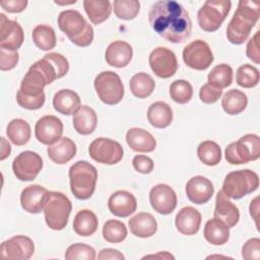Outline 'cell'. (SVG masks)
<instances>
[{
  "label": "cell",
  "instance_id": "cell-24",
  "mask_svg": "<svg viewBox=\"0 0 260 260\" xmlns=\"http://www.w3.org/2000/svg\"><path fill=\"white\" fill-rule=\"evenodd\" d=\"M133 50L130 44L124 41L111 43L105 53V58L110 66L122 68L127 66L132 60Z\"/></svg>",
  "mask_w": 260,
  "mask_h": 260
},
{
  "label": "cell",
  "instance_id": "cell-2",
  "mask_svg": "<svg viewBox=\"0 0 260 260\" xmlns=\"http://www.w3.org/2000/svg\"><path fill=\"white\" fill-rule=\"evenodd\" d=\"M259 17V3L241 0L238 3V8L226 27L228 41L234 45H241L246 42Z\"/></svg>",
  "mask_w": 260,
  "mask_h": 260
},
{
  "label": "cell",
  "instance_id": "cell-51",
  "mask_svg": "<svg viewBox=\"0 0 260 260\" xmlns=\"http://www.w3.org/2000/svg\"><path fill=\"white\" fill-rule=\"evenodd\" d=\"M98 259H100V260H108V259H111V260H124L125 257L118 250L107 248V249H103L100 252V254L98 256Z\"/></svg>",
  "mask_w": 260,
  "mask_h": 260
},
{
  "label": "cell",
  "instance_id": "cell-33",
  "mask_svg": "<svg viewBox=\"0 0 260 260\" xmlns=\"http://www.w3.org/2000/svg\"><path fill=\"white\" fill-rule=\"evenodd\" d=\"M203 235L208 243L215 246L223 245L230 239L229 228L222 221L216 218L207 220L204 226Z\"/></svg>",
  "mask_w": 260,
  "mask_h": 260
},
{
  "label": "cell",
  "instance_id": "cell-42",
  "mask_svg": "<svg viewBox=\"0 0 260 260\" xmlns=\"http://www.w3.org/2000/svg\"><path fill=\"white\" fill-rule=\"evenodd\" d=\"M140 10V3L137 0H115L114 12L120 19H134Z\"/></svg>",
  "mask_w": 260,
  "mask_h": 260
},
{
  "label": "cell",
  "instance_id": "cell-36",
  "mask_svg": "<svg viewBox=\"0 0 260 260\" xmlns=\"http://www.w3.org/2000/svg\"><path fill=\"white\" fill-rule=\"evenodd\" d=\"M129 86L133 95L138 99H145L152 93L155 87V82L149 74L145 72H139L132 76L129 82Z\"/></svg>",
  "mask_w": 260,
  "mask_h": 260
},
{
  "label": "cell",
  "instance_id": "cell-34",
  "mask_svg": "<svg viewBox=\"0 0 260 260\" xmlns=\"http://www.w3.org/2000/svg\"><path fill=\"white\" fill-rule=\"evenodd\" d=\"M248 105L247 95L239 89H230L221 99L223 111L229 115H238L242 113Z\"/></svg>",
  "mask_w": 260,
  "mask_h": 260
},
{
  "label": "cell",
  "instance_id": "cell-53",
  "mask_svg": "<svg viewBox=\"0 0 260 260\" xmlns=\"http://www.w3.org/2000/svg\"><path fill=\"white\" fill-rule=\"evenodd\" d=\"M10 151H11L10 144L5 140L4 137H1V155H0V159L3 160L7 156H9Z\"/></svg>",
  "mask_w": 260,
  "mask_h": 260
},
{
  "label": "cell",
  "instance_id": "cell-45",
  "mask_svg": "<svg viewBox=\"0 0 260 260\" xmlns=\"http://www.w3.org/2000/svg\"><path fill=\"white\" fill-rule=\"evenodd\" d=\"M222 94V89L215 87L208 82L203 84L199 90V98L204 104H213L219 100Z\"/></svg>",
  "mask_w": 260,
  "mask_h": 260
},
{
  "label": "cell",
  "instance_id": "cell-49",
  "mask_svg": "<svg viewBox=\"0 0 260 260\" xmlns=\"http://www.w3.org/2000/svg\"><path fill=\"white\" fill-rule=\"evenodd\" d=\"M132 165L138 173L145 174V175L151 173L153 170V167H154L153 160L149 156H146L143 154L135 155L133 157Z\"/></svg>",
  "mask_w": 260,
  "mask_h": 260
},
{
  "label": "cell",
  "instance_id": "cell-31",
  "mask_svg": "<svg viewBox=\"0 0 260 260\" xmlns=\"http://www.w3.org/2000/svg\"><path fill=\"white\" fill-rule=\"evenodd\" d=\"M99 225L95 213L89 209L78 211L73 220L74 232L81 237H88L95 233Z\"/></svg>",
  "mask_w": 260,
  "mask_h": 260
},
{
  "label": "cell",
  "instance_id": "cell-22",
  "mask_svg": "<svg viewBox=\"0 0 260 260\" xmlns=\"http://www.w3.org/2000/svg\"><path fill=\"white\" fill-rule=\"evenodd\" d=\"M175 224L179 233L185 236H192L198 233L201 224L200 212L192 207L185 206L180 209L175 218Z\"/></svg>",
  "mask_w": 260,
  "mask_h": 260
},
{
  "label": "cell",
  "instance_id": "cell-17",
  "mask_svg": "<svg viewBox=\"0 0 260 260\" xmlns=\"http://www.w3.org/2000/svg\"><path fill=\"white\" fill-rule=\"evenodd\" d=\"M63 134V124L59 118L47 115L38 120L35 127L36 138L43 144L52 145L57 142Z\"/></svg>",
  "mask_w": 260,
  "mask_h": 260
},
{
  "label": "cell",
  "instance_id": "cell-25",
  "mask_svg": "<svg viewBox=\"0 0 260 260\" xmlns=\"http://www.w3.org/2000/svg\"><path fill=\"white\" fill-rule=\"evenodd\" d=\"M126 142L136 152H151L156 146L154 137L142 128H130L126 133Z\"/></svg>",
  "mask_w": 260,
  "mask_h": 260
},
{
  "label": "cell",
  "instance_id": "cell-50",
  "mask_svg": "<svg viewBox=\"0 0 260 260\" xmlns=\"http://www.w3.org/2000/svg\"><path fill=\"white\" fill-rule=\"evenodd\" d=\"M2 8L10 13H18L25 9L27 6L26 0H2L0 1Z\"/></svg>",
  "mask_w": 260,
  "mask_h": 260
},
{
  "label": "cell",
  "instance_id": "cell-32",
  "mask_svg": "<svg viewBox=\"0 0 260 260\" xmlns=\"http://www.w3.org/2000/svg\"><path fill=\"white\" fill-rule=\"evenodd\" d=\"M83 7L89 20L96 25L107 20L112 12L109 0H84Z\"/></svg>",
  "mask_w": 260,
  "mask_h": 260
},
{
  "label": "cell",
  "instance_id": "cell-20",
  "mask_svg": "<svg viewBox=\"0 0 260 260\" xmlns=\"http://www.w3.org/2000/svg\"><path fill=\"white\" fill-rule=\"evenodd\" d=\"M108 207L114 215L127 217L135 212L137 208V201L132 193L125 190H119L110 196L108 200Z\"/></svg>",
  "mask_w": 260,
  "mask_h": 260
},
{
  "label": "cell",
  "instance_id": "cell-38",
  "mask_svg": "<svg viewBox=\"0 0 260 260\" xmlns=\"http://www.w3.org/2000/svg\"><path fill=\"white\" fill-rule=\"evenodd\" d=\"M199 159L206 166H216L221 159V149L219 145L211 140L202 141L197 147Z\"/></svg>",
  "mask_w": 260,
  "mask_h": 260
},
{
  "label": "cell",
  "instance_id": "cell-29",
  "mask_svg": "<svg viewBox=\"0 0 260 260\" xmlns=\"http://www.w3.org/2000/svg\"><path fill=\"white\" fill-rule=\"evenodd\" d=\"M53 107L59 114L68 116L80 107V98L71 89H60L54 94Z\"/></svg>",
  "mask_w": 260,
  "mask_h": 260
},
{
  "label": "cell",
  "instance_id": "cell-37",
  "mask_svg": "<svg viewBox=\"0 0 260 260\" xmlns=\"http://www.w3.org/2000/svg\"><path fill=\"white\" fill-rule=\"evenodd\" d=\"M32 41L42 51H50L56 46V34L53 27L47 24H39L32 29Z\"/></svg>",
  "mask_w": 260,
  "mask_h": 260
},
{
  "label": "cell",
  "instance_id": "cell-16",
  "mask_svg": "<svg viewBox=\"0 0 260 260\" xmlns=\"http://www.w3.org/2000/svg\"><path fill=\"white\" fill-rule=\"evenodd\" d=\"M149 202L154 211L167 215L175 210L177 206V195L169 185L157 184L149 192Z\"/></svg>",
  "mask_w": 260,
  "mask_h": 260
},
{
  "label": "cell",
  "instance_id": "cell-44",
  "mask_svg": "<svg viewBox=\"0 0 260 260\" xmlns=\"http://www.w3.org/2000/svg\"><path fill=\"white\" fill-rule=\"evenodd\" d=\"M65 259L67 260H94L95 251L92 247L76 243L69 246L65 252Z\"/></svg>",
  "mask_w": 260,
  "mask_h": 260
},
{
  "label": "cell",
  "instance_id": "cell-7",
  "mask_svg": "<svg viewBox=\"0 0 260 260\" xmlns=\"http://www.w3.org/2000/svg\"><path fill=\"white\" fill-rule=\"evenodd\" d=\"M260 156V138L256 134H246L238 141L230 143L224 150V157L231 165H243L258 159Z\"/></svg>",
  "mask_w": 260,
  "mask_h": 260
},
{
  "label": "cell",
  "instance_id": "cell-30",
  "mask_svg": "<svg viewBox=\"0 0 260 260\" xmlns=\"http://www.w3.org/2000/svg\"><path fill=\"white\" fill-rule=\"evenodd\" d=\"M147 120L155 128H166L173 121V111L165 102H155L147 110Z\"/></svg>",
  "mask_w": 260,
  "mask_h": 260
},
{
  "label": "cell",
  "instance_id": "cell-8",
  "mask_svg": "<svg viewBox=\"0 0 260 260\" xmlns=\"http://www.w3.org/2000/svg\"><path fill=\"white\" fill-rule=\"evenodd\" d=\"M230 0H207L198 10L197 20L201 29L207 32L217 30L231 10Z\"/></svg>",
  "mask_w": 260,
  "mask_h": 260
},
{
  "label": "cell",
  "instance_id": "cell-3",
  "mask_svg": "<svg viewBox=\"0 0 260 260\" xmlns=\"http://www.w3.org/2000/svg\"><path fill=\"white\" fill-rule=\"evenodd\" d=\"M58 25L69 40L78 47H87L93 40V28L91 24L77 10L68 9L60 12Z\"/></svg>",
  "mask_w": 260,
  "mask_h": 260
},
{
  "label": "cell",
  "instance_id": "cell-5",
  "mask_svg": "<svg viewBox=\"0 0 260 260\" xmlns=\"http://www.w3.org/2000/svg\"><path fill=\"white\" fill-rule=\"evenodd\" d=\"M72 204L69 198L57 191H48L45 200L43 211L47 225L54 231L63 230L69 219Z\"/></svg>",
  "mask_w": 260,
  "mask_h": 260
},
{
  "label": "cell",
  "instance_id": "cell-15",
  "mask_svg": "<svg viewBox=\"0 0 260 260\" xmlns=\"http://www.w3.org/2000/svg\"><path fill=\"white\" fill-rule=\"evenodd\" d=\"M24 41V34L20 24L8 19L5 14L0 13V48L17 51Z\"/></svg>",
  "mask_w": 260,
  "mask_h": 260
},
{
  "label": "cell",
  "instance_id": "cell-26",
  "mask_svg": "<svg viewBox=\"0 0 260 260\" xmlns=\"http://www.w3.org/2000/svg\"><path fill=\"white\" fill-rule=\"evenodd\" d=\"M49 158L58 165H64L71 160L76 154V145L68 137H61L57 142L47 148Z\"/></svg>",
  "mask_w": 260,
  "mask_h": 260
},
{
  "label": "cell",
  "instance_id": "cell-43",
  "mask_svg": "<svg viewBox=\"0 0 260 260\" xmlns=\"http://www.w3.org/2000/svg\"><path fill=\"white\" fill-rule=\"evenodd\" d=\"M170 95L177 104H187L193 95L192 85L184 79L175 80L170 86Z\"/></svg>",
  "mask_w": 260,
  "mask_h": 260
},
{
  "label": "cell",
  "instance_id": "cell-40",
  "mask_svg": "<svg viewBox=\"0 0 260 260\" xmlns=\"http://www.w3.org/2000/svg\"><path fill=\"white\" fill-rule=\"evenodd\" d=\"M103 237L109 243H121L127 237V228L120 220L109 219L103 226Z\"/></svg>",
  "mask_w": 260,
  "mask_h": 260
},
{
  "label": "cell",
  "instance_id": "cell-11",
  "mask_svg": "<svg viewBox=\"0 0 260 260\" xmlns=\"http://www.w3.org/2000/svg\"><path fill=\"white\" fill-rule=\"evenodd\" d=\"M43 169V159L35 151L25 150L20 152L12 162L14 176L24 182L32 181Z\"/></svg>",
  "mask_w": 260,
  "mask_h": 260
},
{
  "label": "cell",
  "instance_id": "cell-52",
  "mask_svg": "<svg viewBox=\"0 0 260 260\" xmlns=\"http://www.w3.org/2000/svg\"><path fill=\"white\" fill-rule=\"evenodd\" d=\"M259 197H255L250 204V214L253 217V219L256 222V225L258 226V213H259Z\"/></svg>",
  "mask_w": 260,
  "mask_h": 260
},
{
  "label": "cell",
  "instance_id": "cell-18",
  "mask_svg": "<svg viewBox=\"0 0 260 260\" xmlns=\"http://www.w3.org/2000/svg\"><path fill=\"white\" fill-rule=\"evenodd\" d=\"M36 64L45 74L49 83L65 76L69 70L68 60L59 53H48Z\"/></svg>",
  "mask_w": 260,
  "mask_h": 260
},
{
  "label": "cell",
  "instance_id": "cell-9",
  "mask_svg": "<svg viewBox=\"0 0 260 260\" xmlns=\"http://www.w3.org/2000/svg\"><path fill=\"white\" fill-rule=\"evenodd\" d=\"M93 84L99 99L106 105H116L124 96V85L116 72L103 71L99 73Z\"/></svg>",
  "mask_w": 260,
  "mask_h": 260
},
{
  "label": "cell",
  "instance_id": "cell-6",
  "mask_svg": "<svg viewBox=\"0 0 260 260\" xmlns=\"http://www.w3.org/2000/svg\"><path fill=\"white\" fill-rule=\"evenodd\" d=\"M258 187V175L254 171L246 169L229 173L224 178L221 191L229 198L240 199L256 191Z\"/></svg>",
  "mask_w": 260,
  "mask_h": 260
},
{
  "label": "cell",
  "instance_id": "cell-23",
  "mask_svg": "<svg viewBox=\"0 0 260 260\" xmlns=\"http://www.w3.org/2000/svg\"><path fill=\"white\" fill-rule=\"evenodd\" d=\"M48 190L38 184L25 187L20 194L21 207L28 213H40L44 207V200Z\"/></svg>",
  "mask_w": 260,
  "mask_h": 260
},
{
  "label": "cell",
  "instance_id": "cell-13",
  "mask_svg": "<svg viewBox=\"0 0 260 260\" xmlns=\"http://www.w3.org/2000/svg\"><path fill=\"white\" fill-rule=\"evenodd\" d=\"M148 62L153 73L160 78H170L178 70V61L175 53L166 47L155 48L150 53Z\"/></svg>",
  "mask_w": 260,
  "mask_h": 260
},
{
  "label": "cell",
  "instance_id": "cell-28",
  "mask_svg": "<svg viewBox=\"0 0 260 260\" xmlns=\"http://www.w3.org/2000/svg\"><path fill=\"white\" fill-rule=\"evenodd\" d=\"M73 127L81 135L91 134L98 124V117L94 110L88 106H80L73 114Z\"/></svg>",
  "mask_w": 260,
  "mask_h": 260
},
{
  "label": "cell",
  "instance_id": "cell-39",
  "mask_svg": "<svg viewBox=\"0 0 260 260\" xmlns=\"http://www.w3.org/2000/svg\"><path fill=\"white\" fill-rule=\"evenodd\" d=\"M208 83L218 87L224 88L233 82V68L228 64H218L211 69L207 76Z\"/></svg>",
  "mask_w": 260,
  "mask_h": 260
},
{
  "label": "cell",
  "instance_id": "cell-21",
  "mask_svg": "<svg viewBox=\"0 0 260 260\" xmlns=\"http://www.w3.org/2000/svg\"><path fill=\"white\" fill-rule=\"evenodd\" d=\"M213 215L214 218L222 221L229 229L235 226L240 219L238 207L229 200V197H226L222 191H218L216 195Z\"/></svg>",
  "mask_w": 260,
  "mask_h": 260
},
{
  "label": "cell",
  "instance_id": "cell-19",
  "mask_svg": "<svg viewBox=\"0 0 260 260\" xmlns=\"http://www.w3.org/2000/svg\"><path fill=\"white\" fill-rule=\"evenodd\" d=\"M213 193V184L209 179L203 176H195L186 184V195L188 199L195 204H204L208 202Z\"/></svg>",
  "mask_w": 260,
  "mask_h": 260
},
{
  "label": "cell",
  "instance_id": "cell-35",
  "mask_svg": "<svg viewBox=\"0 0 260 260\" xmlns=\"http://www.w3.org/2000/svg\"><path fill=\"white\" fill-rule=\"evenodd\" d=\"M6 134L13 144L24 145L30 138V126L23 119H13L7 125Z\"/></svg>",
  "mask_w": 260,
  "mask_h": 260
},
{
  "label": "cell",
  "instance_id": "cell-1",
  "mask_svg": "<svg viewBox=\"0 0 260 260\" xmlns=\"http://www.w3.org/2000/svg\"><path fill=\"white\" fill-rule=\"evenodd\" d=\"M148 20L158 36L174 44L185 42L191 35L192 21L189 13L175 0H159L152 4Z\"/></svg>",
  "mask_w": 260,
  "mask_h": 260
},
{
  "label": "cell",
  "instance_id": "cell-54",
  "mask_svg": "<svg viewBox=\"0 0 260 260\" xmlns=\"http://www.w3.org/2000/svg\"><path fill=\"white\" fill-rule=\"evenodd\" d=\"M144 258H159V259H175V257L173 255H171L170 253L168 252H159L157 254H154V255H147V256H144Z\"/></svg>",
  "mask_w": 260,
  "mask_h": 260
},
{
  "label": "cell",
  "instance_id": "cell-47",
  "mask_svg": "<svg viewBox=\"0 0 260 260\" xmlns=\"http://www.w3.org/2000/svg\"><path fill=\"white\" fill-rule=\"evenodd\" d=\"M19 55L17 51H10L0 48V69L7 71L13 69L18 63Z\"/></svg>",
  "mask_w": 260,
  "mask_h": 260
},
{
  "label": "cell",
  "instance_id": "cell-48",
  "mask_svg": "<svg viewBox=\"0 0 260 260\" xmlns=\"http://www.w3.org/2000/svg\"><path fill=\"white\" fill-rule=\"evenodd\" d=\"M259 37L260 31L257 30L256 34L249 40L247 47H246V55L247 57L252 60L254 63H260V49H259Z\"/></svg>",
  "mask_w": 260,
  "mask_h": 260
},
{
  "label": "cell",
  "instance_id": "cell-4",
  "mask_svg": "<svg viewBox=\"0 0 260 260\" xmlns=\"http://www.w3.org/2000/svg\"><path fill=\"white\" fill-rule=\"evenodd\" d=\"M69 180L72 194L77 199L86 200L91 197L95 190L98 171L91 164L78 160L69 169Z\"/></svg>",
  "mask_w": 260,
  "mask_h": 260
},
{
  "label": "cell",
  "instance_id": "cell-14",
  "mask_svg": "<svg viewBox=\"0 0 260 260\" xmlns=\"http://www.w3.org/2000/svg\"><path fill=\"white\" fill-rule=\"evenodd\" d=\"M35 252V245L30 238L22 235L14 236L1 244V256L8 259H29Z\"/></svg>",
  "mask_w": 260,
  "mask_h": 260
},
{
  "label": "cell",
  "instance_id": "cell-12",
  "mask_svg": "<svg viewBox=\"0 0 260 260\" xmlns=\"http://www.w3.org/2000/svg\"><path fill=\"white\" fill-rule=\"evenodd\" d=\"M183 60L192 69L205 70L213 62V54L206 42L195 40L184 48Z\"/></svg>",
  "mask_w": 260,
  "mask_h": 260
},
{
  "label": "cell",
  "instance_id": "cell-41",
  "mask_svg": "<svg viewBox=\"0 0 260 260\" xmlns=\"http://www.w3.org/2000/svg\"><path fill=\"white\" fill-rule=\"evenodd\" d=\"M259 70L250 64L241 65L236 73L237 84L244 88H252L259 82Z\"/></svg>",
  "mask_w": 260,
  "mask_h": 260
},
{
  "label": "cell",
  "instance_id": "cell-27",
  "mask_svg": "<svg viewBox=\"0 0 260 260\" xmlns=\"http://www.w3.org/2000/svg\"><path fill=\"white\" fill-rule=\"evenodd\" d=\"M130 232L138 238H149L157 231L154 216L148 212H139L128 221Z\"/></svg>",
  "mask_w": 260,
  "mask_h": 260
},
{
  "label": "cell",
  "instance_id": "cell-10",
  "mask_svg": "<svg viewBox=\"0 0 260 260\" xmlns=\"http://www.w3.org/2000/svg\"><path fill=\"white\" fill-rule=\"evenodd\" d=\"M88 153L93 160L100 164L115 165L123 158V147L116 140L100 137L89 144Z\"/></svg>",
  "mask_w": 260,
  "mask_h": 260
},
{
  "label": "cell",
  "instance_id": "cell-46",
  "mask_svg": "<svg viewBox=\"0 0 260 260\" xmlns=\"http://www.w3.org/2000/svg\"><path fill=\"white\" fill-rule=\"evenodd\" d=\"M242 257L245 260H259L260 240L258 238L249 239L242 247Z\"/></svg>",
  "mask_w": 260,
  "mask_h": 260
}]
</instances>
